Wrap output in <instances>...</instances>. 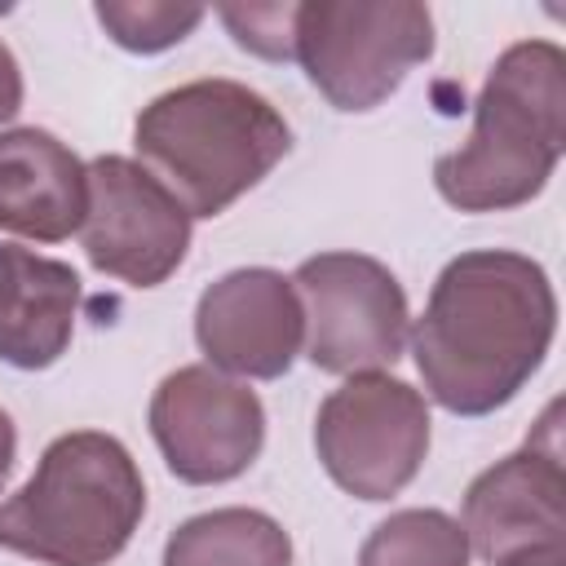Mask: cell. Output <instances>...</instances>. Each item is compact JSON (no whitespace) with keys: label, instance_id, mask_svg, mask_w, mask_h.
Returning <instances> with one entry per match:
<instances>
[{"label":"cell","instance_id":"cell-1","mask_svg":"<svg viewBox=\"0 0 566 566\" xmlns=\"http://www.w3.org/2000/svg\"><path fill=\"white\" fill-rule=\"evenodd\" d=\"M553 336L548 270L509 248H473L442 265L411 327V358L438 407L491 416L539 371Z\"/></svg>","mask_w":566,"mask_h":566},{"label":"cell","instance_id":"cell-2","mask_svg":"<svg viewBox=\"0 0 566 566\" xmlns=\"http://www.w3.org/2000/svg\"><path fill=\"white\" fill-rule=\"evenodd\" d=\"M566 150V53L553 40L509 44L478 102L460 150L438 155L433 186L460 212L531 203Z\"/></svg>","mask_w":566,"mask_h":566},{"label":"cell","instance_id":"cell-3","mask_svg":"<svg viewBox=\"0 0 566 566\" xmlns=\"http://www.w3.org/2000/svg\"><path fill=\"white\" fill-rule=\"evenodd\" d=\"M137 164L195 217H221L287 155V119L239 80H190L142 106Z\"/></svg>","mask_w":566,"mask_h":566},{"label":"cell","instance_id":"cell-4","mask_svg":"<svg viewBox=\"0 0 566 566\" xmlns=\"http://www.w3.org/2000/svg\"><path fill=\"white\" fill-rule=\"evenodd\" d=\"M146 513L133 451L102 429H75L44 447L35 473L0 504V548L44 566L115 562Z\"/></svg>","mask_w":566,"mask_h":566},{"label":"cell","instance_id":"cell-5","mask_svg":"<svg viewBox=\"0 0 566 566\" xmlns=\"http://www.w3.org/2000/svg\"><path fill=\"white\" fill-rule=\"evenodd\" d=\"M292 40V57L336 111H371L433 57V18L416 0H305Z\"/></svg>","mask_w":566,"mask_h":566},{"label":"cell","instance_id":"cell-6","mask_svg":"<svg viewBox=\"0 0 566 566\" xmlns=\"http://www.w3.org/2000/svg\"><path fill=\"white\" fill-rule=\"evenodd\" d=\"M314 451L354 500H394L429 455L424 394L385 371L349 376L318 407Z\"/></svg>","mask_w":566,"mask_h":566},{"label":"cell","instance_id":"cell-7","mask_svg":"<svg viewBox=\"0 0 566 566\" xmlns=\"http://www.w3.org/2000/svg\"><path fill=\"white\" fill-rule=\"evenodd\" d=\"M305 314V358L332 376L394 367L407 345V292L385 261L318 252L292 274Z\"/></svg>","mask_w":566,"mask_h":566},{"label":"cell","instance_id":"cell-8","mask_svg":"<svg viewBox=\"0 0 566 566\" xmlns=\"http://www.w3.org/2000/svg\"><path fill=\"white\" fill-rule=\"evenodd\" d=\"M150 438L190 486H217L252 469L265 447L261 398L208 363L177 367L150 394Z\"/></svg>","mask_w":566,"mask_h":566},{"label":"cell","instance_id":"cell-9","mask_svg":"<svg viewBox=\"0 0 566 566\" xmlns=\"http://www.w3.org/2000/svg\"><path fill=\"white\" fill-rule=\"evenodd\" d=\"M84 256L97 274L128 287H159L190 248V212L124 155L88 164V212L80 226Z\"/></svg>","mask_w":566,"mask_h":566},{"label":"cell","instance_id":"cell-10","mask_svg":"<svg viewBox=\"0 0 566 566\" xmlns=\"http://www.w3.org/2000/svg\"><path fill=\"white\" fill-rule=\"evenodd\" d=\"M557 416L562 402H548V411L539 416V433L469 482L460 531L469 539V553H478L482 562L566 544V473Z\"/></svg>","mask_w":566,"mask_h":566},{"label":"cell","instance_id":"cell-11","mask_svg":"<svg viewBox=\"0 0 566 566\" xmlns=\"http://www.w3.org/2000/svg\"><path fill=\"white\" fill-rule=\"evenodd\" d=\"M195 340L221 376L279 380L305 349V314L292 279L270 265L221 274L195 305Z\"/></svg>","mask_w":566,"mask_h":566},{"label":"cell","instance_id":"cell-12","mask_svg":"<svg viewBox=\"0 0 566 566\" xmlns=\"http://www.w3.org/2000/svg\"><path fill=\"white\" fill-rule=\"evenodd\" d=\"M88 164L44 128L0 133V230L62 243L84 226Z\"/></svg>","mask_w":566,"mask_h":566},{"label":"cell","instance_id":"cell-13","mask_svg":"<svg viewBox=\"0 0 566 566\" xmlns=\"http://www.w3.org/2000/svg\"><path fill=\"white\" fill-rule=\"evenodd\" d=\"M80 274L18 243H0V363L18 371L53 367L75 332Z\"/></svg>","mask_w":566,"mask_h":566},{"label":"cell","instance_id":"cell-14","mask_svg":"<svg viewBox=\"0 0 566 566\" xmlns=\"http://www.w3.org/2000/svg\"><path fill=\"white\" fill-rule=\"evenodd\" d=\"M164 566H292V539L270 513L230 504L186 517L164 544Z\"/></svg>","mask_w":566,"mask_h":566},{"label":"cell","instance_id":"cell-15","mask_svg":"<svg viewBox=\"0 0 566 566\" xmlns=\"http://www.w3.org/2000/svg\"><path fill=\"white\" fill-rule=\"evenodd\" d=\"M469 539L442 509H398L358 548V566H469Z\"/></svg>","mask_w":566,"mask_h":566},{"label":"cell","instance_id":"cell-16","mask_svg":"<svg viewBox=\"0 0 566 566\" xmlns=\"http://www.w3.org/2000/svg\"><path fill=\"white\" fill-rule=\"evenodd\" d=\"M93 13L102 31L128 53H164L203 22V4L177 0H97Z\"/></svg>","mask_w":566,"mask_h":566},{"label":"cell","instance_id":"cell-17","mask_svg":"<svg viewBox=\"0 0 566 566\" xmlns=\"http://www.w3.org/2000/svg\"><path fill=\"white\" fill-rule=\"evenodd\" d=\"M217 18L230 27L234 44L256 53V57H270V62H287L296 40V4H221Z\"/></svg>","mask_w":566,"mask_h":566},{"label":"cell","instance_id":"cell-18","mask_svg":"<svg viewBox=\"0 0 566 566\" xmlns=\"http://www.w3.org/2000/svg\"><path fill=\"white\" fill-rule=\"evenodd\" d=\"M18 111H22V71L13 49L0 40V124H9Z\"/></svg>","mask_w":566,"mask_h":566},{"label":"cell","instance_id":"cell-19","mask_svg":"<svg viewBox=\"0 0 566 566\" xmlns=\"http://www.w3.org/2000/svg\"><path fill=\"white\" fill-rule=\"evenodd\" d=\"M491 566H566V544H548V548H526L513 557H500Z\"/></svg>","mask_w":566,"mask_h":566},{"label":"cell","instance_id":"cell-20","mask_svg":"<svg viewBox=\"0 0 566 566\" xmlns=\"http://www.w3.org/2000/svg\"><path fill=\"white\" fill-rule=\"evenodd\" d=\"M13 460H18V429H13L9 411L0 407V495H4V482L13 473Z\"/></svg>","mask_w":566,"mask_h":566}]
</instances>
